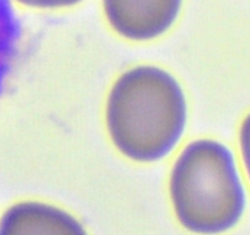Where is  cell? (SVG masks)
<instances>
[{
  "label": "cell",
  "mask_w": 250,
  "mask_h": 235,
  "mask_svg": "<svg viewBox=\"0 0 250 235\" xmlns=\"http://www.w3.org/2000/svg\"><path fill=\"white\" fill-rule=\"evenodd\" d=\"M188 121L185 91L177 78L155 65H138L112 83L105 124L115 148L131 161L153 163L180 143Z\"/></svg>",
  "instance_id": "1"
},
{
  "label": "cell",
  "mask_w": 250,
  "mask_h": 235,
  "mask_svg": "<svg viewBox=\"0 0 250 235\" xmlns=\"http://www.w3.org/2000/svg\"><path fill=\"white\" fill-rule=\"evenodd\" d=\"M168 191L176 218L193 234L229 232L246 211L234 154L214 139L194 140L181 151L171 169Z\"/></svg>",
  "instance_id": "2"
},
{
  "label": "cell",
  "mask_w": 250,
  "mask_h": 235,
  "mask_svg": "<svg viewBox=\"0 0 250 235\" xmlns=\"http://www.w3.org/2000/svg\"><path fill=\"white\" fill-rule=\"evenodd\" d=\"M107 24L122 38L149 42L167 33L183 0H102Z\"/></svg>",
  "instance_id": "3"
},
{
  "label": "cell",
  "mask_w": 250,
  "mask_h": 235,
  "mask_svg": "<svg viewBox=\"0 0 250 235\" xmlns=\"http://www.w3.org/2000/svg\"><path fill=\"white\" fill-rule=\"evenodd\" d=\"M0 235H88L67 211L41 201H22L0 217Z\"/></svg>",
  "instance_id": "4"
},
{
  "label": "cell",
  "mask_w": 250,
  "mask_h": 235,
  "mask_svg": "<svg viewBox=\"0 0 250 235\" xmlns=\"http://www.w3.org/2000/svg\"><path fill=\"white\" fill-rule=\"evenodd\" d=\"M22 26L11 0H0V95L19 53Z\"/></svg>",
  "instance_id": "5"
},
{
  "label": "cell",
  "mask_w": 250,
  "mask_h": 235,
  "mask_svg": "<svg viewBox=\"0 0 250 235\" xmlns=\"http://www.w3.org/2000/svg\"><path fill=\"white\" fill-rule=\"evenodd\" d=\"M23 6L39 10H59L72 7L78 5L83 0H15Z\"/></svg>",
  "instance_id": "6"
},
{
  "label": "cell",
  "mask_w": 250,
  "mask_h": 235,
  "mask_svg": "<svg viewBox=\"0 0 250 235\" xmlns=\"http://www.w3.org/2000/svg\"><path fill=\"white\" fill-rule=\"evenodd\" d=\"M239 146H241L242 159L248 173L250 180V113L244 118L239 130Z\"/></svg>",
  "instance_id": "7"
}]
</instances>
